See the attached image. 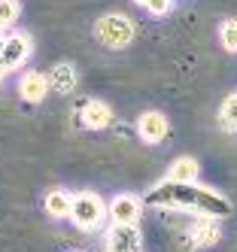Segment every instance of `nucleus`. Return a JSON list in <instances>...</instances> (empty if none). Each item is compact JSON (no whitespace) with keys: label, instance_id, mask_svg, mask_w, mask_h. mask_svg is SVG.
<instances>
[{"label":"nucleus","instance_id":"f257e3e1","mask_svg":"<svg viewBox=\"0 0 237 252\" xmlns=\"http://www.w3.org/2000/svg\"><path fill=\"white\" fill-rule=\"evenodd\" d=\"M146 201L155 207H176V210H192L198 216H213V219H222L231 213V201L222 197L219 191L198 186V183H173V179H164L158 183Z\"/></svg>","mask_w":237,"mask_h":252},{"label":"nucleus","instance_id":"f03ea898","mask_svg":"<svg viewBox=\"0 0 237 252\" xmlns=\"http://www.w3.org/2000/svg\"><path fill=\"white\" fill-rule=\"evenodd\" d=\"M134 33H137V28H134V22L128 19L125 12H106V15H101L98 25H95V37L106 49H125V46H131Z\"/></svg>","mask_w":237,"mask_h":252},{"label":"nucleus","instance_id":"7ed1b4c3","mask_svg":"<svg viewBox=\"0 0 237 252\" xmlns=\"http://www.w3.org/2000/svg\"><path fill=\"white\" fill-rule=\"evenodd\" d=\"M106 219V204L103 197L95 191H79L73 194V207H70V222L79 231H98Z\"/></svg>","mask_w":237,"mask_h":252},{"label":"nucleus","instance_id":"20e7f679","mask_svg":"<svg viewBox=\"0 0 237 252\" xmlns=\"http://www.w3.org/2000/svg\"><path fill=\"white\" fill-rule=\"evenodd\" d=\"M31 52H34V43L25 31H12L6 33V40H3V52H0V67L6 70H18L28 58H31Z\"/></svg>","mask_w":237,"mask_h":252},{"label":"nucleus","instance_id":"39448f33","mask_svg":"<svg viewBox=\"0 0 237 252\" xmlns=\"http://www.w3.org/2000/svg\"><path fill=\"white\" fill-rule=\"evenodd\" d=\"M143 213V201L137 194H116L106 207V216L113 219V225H137Z\"/></svg>","mask_w":237,"mask_h":252},{"label":"nucleus","instance_id":"423d86ee","mask_svg":"<svg viewBox=\"0 0 237 252\" xmlns=\"http://www.w3.org/2000/svg\"><path fill=\"white\" fill-rule=\"evenodd\" d=\"M189 246L192 249H204V246H216L219 240H222V225H219V219H213V216H201V219L189 228Z\"/></svg>","mask_w":237,"mask_h":252},{"label":"nucleus","instance_id":"0eeeda50","mask_svg":"<svg viewBox=\"0 0 237 252\" xmlns=\"http://www.w3.org/2000/svg\"><path fill=\"white\" fill-rule=\"evenodd\" d=\"M170 131V125H168V116L158 113V110H149V113H143L137 119V137L143 143H149V146H155V143H161L164 137H168Z\"/></svg>","mask_w":237,"mask_h":252},{"label":"nucleus","instance_id":"6e6552de","mask_svg":"<svg viewBox=\"0 0 237 252\" xmlns=\"http://www.w3.org/2000/svg\"><path fill=\"white\" fill-rule=\"evenodd\" d=\"M79 125L88 131H103L113 125V110H109V103L103 100H85L79 106Z\"/></svg>","mask_w":237,"mask_h":252},{"label":"nucleus","instance_id":"1a4fd4ad","mask_svg":"<svg viewBox=\"0 0 237 252\" xmlns=\"http://www.w3.org/2000/svg\"><path fill=\"white\" fill-rule=\"evenodd\" d=\"M137 225H113L106 231V252H140Z\"/></svg>","mask_w":237,"mask_h":252},{"label":"nucleus","instance_id":"9d476101","mask_svg":"<svg viewBox=\"0 0 237 252\" xmlns=\"http://www.w3.org/2000/svg\"><path fill=\"white\" fill-rule=\"evenodd\" d=\"M18 94H22V100H28V103L46 100V94H49V76L46 73H36V70L25 73L22 79H18Z\"/></svg>","mask_w":237,"mask_h":252},{"label":"nucleus","instance_id":"9b49d317","mask_svg":"<svg viewBox=\"0 0 237 252\" xmlns=\"http://www.w3.org/2000/svg\"><path fill=\"white\" fill-rule=\"evenodd\" d=\"M79 82V73H76V67L61 61V64H55L52 67V73H49V88L52 92H58V94H70L73 88H76Z\"/></svg>","mask_w":237,"mask_h":252},{"label":"nucleus","instance_id":"f8f14e48","mask_svg":"<svg viewBox=\"0 0 237 252\" xmlns=\"http://www.w3.org/2000/svg\"><path fill=\"white\" fill-rule=\"evenodd\" d=\"M198 176H201V164L192 155L176 158L168 170V179H173V183H198Z\"/></svg>","mask_w":237,"mask_h":252},{"label":"nucleus","instance_id":"ddd939ff","mask_svg":"<svg viewBox=\"0 0 237 252\" xmlns=\"http://www.w3.org/2000/svg\"><path fill=\"white\" fill-rule=\"evenodd\" d=\"M70 207H73V194L67 189H52L46 194V213L52 219H70Z\"/></svg>","mask_w":237,"mask_h":252},{"label":"nucleus","instance_id":"4468645a","mask_svg":"<svg viewBox=\"0 0 237 252\" xmlns=\"http://www.w3.org/2000/svg\"><path fill=\"white\" fill-rule=\"evenodd\" d=\"M219 125H222L225 131H237V92L225 97L222 110H219Z\"/></svg>","mask_w":237,"mask_h":252},{"label":"nucleus","instance_id":"2eb2a0df","mask_svg":"<svg viewBox=\"0 0 237 252\" xmlns=\"http://www.w3.org/2000/svg\"><path fill=\"white\" fill-rule=\"evenodd\" d=\"M18 15H22V3L18 0H0V31H9Z\"/></svg>","mask_w":237,"mask_h":252},{"label":"nucleus","instance_id":"dca6fc26","mask_svg":"<svg viewBox=\"0 0 237 252\" xmlns=\"http://www.w3.org/2000/svg\"><path fill=\"white\" fill-rule=\"evenodd\" d=\"M219 43H222L225 52H237V19H225L222 28H219Z\"/></svg>","mask_w":237,"mask_h":252},{"label":"nucleus","instance_id":"f3484780","mask_svg":"<svg viewBox=\"0 0 237 252\" xmlns=\"http://www.w3.org/2000/svg\"><path fill=\"white\" fill-rule=\"evenodd\" d=\"M134 3H140L149 15H168L170 6H173V0H134Z\"/></svg>","mask_w":237,"mask_h":252},{"label":"nucleus","instance_id":"a211bd4d","mask_svg":"<svg viewBox=\"0 0 237 252\" xmlns=\"http://www.w3.org/2000/svg\"><path fill=\"white\" fill-rule=\"evenodd\" d=\"M3 79H6V70H3V67H0V85H3Z\"/></svg>","mask_w":237,"mask_h":252},{"label":"nucleus","instance_id":"6ab92c4d","mask_svg":"<svg viewBox=\"0 0 237 252\" xmlns=\"http://www.w3.org/2000/svg\"><path fill=\"white\" fill-rule=\"evenodd\" d=\"M3 40H6V37H3V31H0V52H3Z\"/></svg>","mask_w":237,"mask_h":252}]
</instances>
